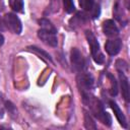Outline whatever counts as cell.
Masks as SVG:
<instances>
[{"instance_id":"cell-1","label":"cell","mask_w":130,"mask_h":130,"mask_svg":"<svg viewBox=\"0 0 130 130\" xmlns=\"http://www.w3.org/2000/svg\"><path fill=\"white\" fill-rule=\"evenodd\" d=\"M82 95V102L84 105H86L89 108L90 113L104 125L111 126L112 125V118L104 109V105L100 100H98L94 95L91 94V92H84L81 93Z\"/></svg>"},{"instance_id":"cell-2","label":"cell","mask_w":130,"mask_h":130,"mask_svg":"<svg viewBox=\"0 0 130 130\" xmlns=\"http://www.w3.org/2000/svg\"><path fill=\"white\" fill-rule=\"evenodd\" d=\"M85 38L90 47V53H91V57H92L93 61L96 64L102 65L105 62V56L101 51V47H100V44H99L95 36L93 35V32L91 30H85Z\"/></svg>"},{"instance_id":"cell-3","label":"cell","mask_w":130,"mask_h":130,"mask_svg":"<svg viewBox=\"0 0 130 130\" xmlns=\"http://www.w3.org/2000/svg\"><path fill=\"white\" fill-rule=\"evenodd\" d=\"M76 83H77V86H78L80 92L84 93V92H90L92 90L94 80L90 73L81 71V72H78V74H77Z\"/></svg>"},{"instance_id":"cell-4","label":"cell","mask_w":130,"mask_h":130,"mask_svg":"<svg viewBox=\"0 0 130 130\" xmlns=\"http://www.w3.org/2000/svg\"><path fill=\"white\" fill-rule=\"evenodd\" d=\"M4 22H5V26L10 30L12 31L13 34L15 35H19L22 30V24H21V21L19 19V17L12 13V12H8L5 14L4 16Z\"/></svg>"},{"instance_id":"cell-5","label":"cell","mask_w":130,"mask_h":130,"mask_svg":"<svg viewBox=\"0 0 130 130\" xmlns=\"http://www.w3.org/2000/svg\"><path fill=\"white\" fill-rule=\"evenodd\" d=\"M70 60H71V65L74 71L81 72L84 71L86 68V61L83 58L81 52L77 48H73L70 52Z\"/></svg>"},{"instance_id":"cell-6","label":"cell","mask_w":130,"mask_h":130,"mask_svg":"<svg viewBox=\"0 0 130 130\" xmlns=\"http://www.w3.org/2000/svg\"><path fill=\"white\" fill-rule=\"evenodd\" d=\"M57 31L45 29V28H40L38 30V37L39 39L46 44L47 46L50 47H57L58 45V40H57Z\"/></svg>"},{"instance_id":"cell-7","label":"cell","mask_w":130,"mask_h":130,"mask_svg":"<svg viewBox=\"0 0 130 130\" xmlns=\"http://www.w3.org/2000/svg\"><path fill=\"white\" fill-rule=\"evenodd\" d=\"M78 2H79L80 7L84 11L89 12L92 18L99 17L101 13V8H100V5L94 2V0H78Z\"/></svg>"},{"instance_id":"cell-8","label":"cell","mask_w":130,"mask_h":130,"mask_svg":"<svg viewBox=\"0 0 130 130\" xmlns=\"http://www.w3.org/2000/svg\"><path fill=\"white\" fill-rule=\"evenodd\" d=\"M103 32L108 38H116L119 35V28L116 24V22L113 19H107L103 22L102 25Z\"/></svg>"},{"instance_id":"cell-9","label":"cell","mask_w":130,"mask_h":130,"mask_svg":"<svg viewBox=\"0 0 130 130\" xmlns=\"http://www.w3.org/2000/svg\"><path fill=\"white\" fill-rule=\"evenodd\" d=\"M121 49H122V41L121 39H118V38L109 40L105 44V50L110 56L117 55L121 51Z\"/></svg>"},{"instance_id":"cell-10","label":"cell","mask_w":130,"mask_h":130,"mask_svg":"<svg viewBox=\"0 0 130 130\" xmlns=\"http://www.w3.org/2000/svg\"><path fill=\"white\" fill-rule=\"evenodd\" d=\"M119 72V81H120V86L122 90V95L126 102H129L130 99V87H129V80L128 77L125 75L124 72L118 71Z\"/></svg>"},{"instance_id":"cell-11","label":"cell","mask_w":130,"mask_h":130,"mask_svg":"<svg viewBox=\"0 0 130 130\" xmlns=\"http://www.w3.org/2000/svg\"><path fill=\"white\" fill-rule=\"evenodd\" d=\"M109 104H110V106H111V108H112V110H113V112H114V114H115L117 120L119 121L120 125H121L123 128H127V127H128V124H127L126 118H125V116H124L122 110L119 108V106H118V105L116 104V102H114V101H110Z\"/></svg>"},{"instance_id":"cell-12","label":"cell","mask_w":130,"mask_h":130,"mask_svg":"<svg viewBox=\"0 0 130 130\" xmlns=\"http://www.w3.org/2000/svg\"><path fill=\"white\" fill-rule=\"evenodd\" d=\"M88 17H87V14H85L84 12H77L72 18H70L69 20V25L72 27V28H76L82 24H84L86 21H87Z\"/></svg>"},{"instance_id":"cell-13","label":"cell","mask_w":130,"mask_h":130,"mask_svg":"<svg viewBox=\"0 0 130 130\" xmlns=\"http://www.w3.org/2000/svg\"><path fill=\"white\" fill-rule=\"evenodd\" d=\"M113 14L115 16V18L120 22L122 23L123 25H125L127 23V19H126V16H125V12L123 10V7L120 3V1H117L114 5V9H113Z\"/></svg>"},{"instance_id":"cell-14","label":"cell","mask_w":130,"mask_h":130,"mask_svg":"<svg viewBox=\"0 0 130 130\" xmlns=\"http://www.w3.org/2000/svg\"><path fill=\"white\" fill-rule=\"evenodd\" d=\"M8 3H9L10 8L13 11L19 12V13H23L24 12L23 0H8Z\"/></svg>"},{"instance_id":"cell-15","label":"cell","mask_w":130,"mask_h":130,"mask_svg":"<svg viewBox=\"0 0 130 130\" xmlns=\"http://www.w3.org/2000/svg\"><path fill=\"white\" fill-rule=\"evenodd\" d=\"M84 127L86 129H89V130L90 129H93V130L96 129V124H95L93 118L86 111H84Z\"/></svg>"},{"instance_id":"cell-16","label":"cell","mask_w":130,"mask_h":130,"mask_svg":"<svg viewBox=\"0 0 130 130\" xmlns=\"http://www.w3.org/2000/svg\"><path fill=\"white\" fill-rule=\"evenodd\" d=\"M4 107H5V110L8 112L9 116L12 118V119H16L17 118V109L16 107L13 105V103H11L10 101H5L4 102Z\"/></svg>"},{"instance_id":"cell-17","label":"cell","mask_w":130,"mask_h":130,"mask_svg":"<svg viewBox=\"0 0 130 130\" xmlns=\"http://www.w3.org/2000/svg\"><path fill=\"white\" fill-rule=\"evenodd\" d=\"M108 77L110 79V83H111V88H110V92H111V95H117L118 93V83L115 79V77L112 75V74H108Z\"/></svg>"},{"instance_id":"cell-18","label":"cell","mask_w":130,"mask_h":130,"mask_svg":"<svg viewBox=\"0 0 130 130\" xmlns=\"http://www.w3.org/2000/svg\"><path fill=\"white\" fill-rule=\"evenodd\" d=\"M40 26L41 28H45V29H49V30H53V31H57V29L55 28V26L51 23V21H49L46 18H42L39 20Z\"/></svg>"},{"instance_id":"cell-19","label":"cell","mask_w":130,"mask_h":130,"mask_svg":"<svg viewBox=\"0 0 130 130\" xmlns=\"http://www.w3.org/2000/svg\"><path fill=\"white\" fill-rule=\"evenodd\" d=\"M27 49H28V50H31V51H34V52H36V53H37V54H39L41 57H43V58H45L46 60H48V61L52 62V58H51V56H50V55H49L47 52H45V51H43V50L39 49L38 47L31 46V47H28Z\"/></svg>"},{"instance_id":"cell-20","label":"cell","mask_w":130,"mask_h":130,"mask_svg":"<svg viewBox=\"0 0 130 130\" xmlns=\"http://www.w3.org/2000/svg\"><path fill=\"white\" fill-rule=\"evenodd\" d=\"M63 6H64V10L67 13H72L73 11H75L73 0H63Z\"/></svg>"},{"instance_id":"cell-21","label":"cell","mask_w":130,"mask_h":130,"mask_svg":"<svg viewBox=\"0 0 130 130\" xmlns=\"http://www.w3.org/2000/svg\"><path fill=\"white\" fill-rule=\"evenodd\" d=\"M116 68H117L118 71L124 72V71H127V70H128V64H127L124 60L119 59V60L116 61Z\"/></svg>"},{"instance_id":"cell-22","label":"cell","mask_w":130,"mask_h":130,"mask_svg":"<svg viewBox=\"0 0 130 130\" xmlns=\"http://www.w3.org/2000/svg\"><path fill=\"white\" fill-rule=\"evenodd\" d=\"M4 103H3V99H2V94L0 93V118L3 117V114H4Z\"/></svg>"},{"instance_id":"cell-23","label":"cell","mask_w":130,"mask_h":130,"mask_svg":"<svg viewBox=\"0 0 130 130\" xmlns=\"http://www.w3.org/2000/svg\"><path fill=\"white\" fill-rule=\"evenodd\" d=\"M6 29V26H5V22H4V19L0 16V31H3Z\"/></svg>"},{"instance_id":"cell-24","label":"cell","mask_w":130,"mask_h":130,"mask_svg":"<svg viewBox=\"0 0 130 130\" xmlns=\"http://www.w3.org/2000/svg\"><path fill=\"white\" fill-rule=\"evenodd\" d=\"M3 44H4V37H3L2 34H0V47H1Z\"/></svg>"}]
</instances>
